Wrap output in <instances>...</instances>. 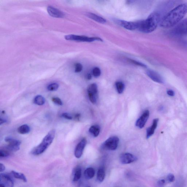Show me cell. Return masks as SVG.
I'll use <instances>...</instances> for the list:
<instances>
[{
  "mask_svg": "<svg viewBox=\"0 0 187 187\" xmlns=\"http://www.w3.org/2000/svg\"><path fill=\"white\" fill-rule=\"evenodd\" d=\"M187 13V3L179 4L161 19L159 25L165 28L174 27L180 22Z\"/></svg>",
  "mask_w": 187,
  "mask_h": 187,
  "instance_id": "obj_1",
  "label": "cell"
},
{
  "mask_svg": "<svg viewBox=\"0 0 187 187\" xmlns=\"http://www.w3.org/2000/svg\"><path fill=\"white\" fill-rule=\"evenodd\" d=\"M160 20V14L157 12H153L147 19L137 21V30L142 33H151L157 28Z\"/></svg>",
  "mask_w": 187,
  "mask_h": 187,
  "instance_id": "obj_2",
  "label": "cell"
},
{
  "mask_svg": "<svg viewBox=\"0 0 187 187\" xmlns=\"http://www.w3.org/2000/svg\"><path fill=\"white\" fill-rule=\"evenodd\" d=\"M55 135V130L53 129L49 132L41 143L32 150V154L34 155H39L43 153L53 142Z\"/></svg>",
  "mask_w": 187,
  "mask_h": 187,
  "instance_id": "obj_3",
  "label": "cell"
},
{
  "mask_svg": "<svg viewBox=\"0 0 187 187\" xmlns=\"http://www.w3.org/2000/svg\"><path fill=\"white\" fill-rule=\"evenodd\" d=\"M119 142V139L117 136H112L105 141L102 145L103 149L114 151L117 149Z\"/></svg>",
  "mask_w": 187,
  "mask_h": 187,
  "instance_id": "obj_4",
  "label": "cell"
},
{
  "mask_svg": "<svg viewBox=\"0 0 187 187\" xmlns=\"http://www.w3.org/2000/svg\"><path fill=\"white\" fill-rule=\"evenodd\" d=\"M4 140L8 143V145L4 148L6 150L10 152H16L19 150L21 143L20 141L10 137H6Z\"/></svg>",
  "mask_w": 187,
  "mask_h": 187,
  "instance_id": "obj_5",
  "label": "cell"
},
{
  "mask_svg": "<svg viewBox=\"0 0 187 187\" xmlns=\"http://www.w3.org/2000/svg\"><path fill=\"white\" fill-rule=\"evenodd\" d=\"M65 39L68 40L79 41V42H92L95 41H102V40L99 37H88L76 35H68L65 36Z\"/></svg>",
  "mask_w": 187,
  "mask_h": 187,
  "instance_id": "obj_6",
  "label": "cell"
},
{
  "mask_svg": "<svg viewBox=\"0 0 187 187\" xmlns=\"http://www.w3.org/2000/svg\"><path fill=\"white\" fill-rule=\"evenodd\" d=\"M173 33L177 36L187 35V18L177 24L173 30Z\"/></svg>",
  "mask_w": 187,
  "mask_h": 187,
  "instance_id": "obj_7",
  "label": "cell"
},
{
  "mask_svg": "<svg viewBox=\"0 0 187 187\" xmlns=\"http://www.w3.org/2000/svg\"><path fill=\"white\" fill-rule=\"evenodd\" d=\"M89 99L92 103L95 104L98 99V87L96 83L91 84L87 88Z\"/></svg>",
  "mask_w": 187,
  "mask_h": 187,
  "instance_id": "obj_8",
  "label": "cell"
},
{
  "mask_svg": "<svg viewBox=\"0 0 187 187\" xmlns=\"http://www.w3.org/2000/svg\"><path fill=\"white\" fill-rule=\"evenodd\" d=\"M14 183L10 176L5 174H0V187H14Z\"/></svg>",
  "mask_w": 187,
  "mask_h": 187,
  "instance_id": "obj_9",
  "label": "cell"
},
{
  "mask_svg": "<svg viewBox=\"0 0 187 187\" xmlns=\"http://www.w3.org/2000/svg\"><path fill=\"white\" fill-rule=\"evenodd\" d=\"M115 21L119 25L127 29L131 30L137 29V22H128V21L121 20H115Z\"/></svg>",
  "mask_w": 187,
  "mask_h": 187,
  "instance_id": "obj_10",
  "label": "cell"
},
{
  "mask_svg": "<svg viewBox=\"0 0 187 187\" xmlns=\"http://www.w3.org/2000/svg\"><path fill=\"white\" fill-rule=\"evenodd\" d=\"M137 160V158L136 156L130 153H124L119 156V160L121 163L123 164L131 163Z\"/></svg>",
  "mask_w": 187,
  "mask_h": 187,
  "instance_id": "obj_11",
  "label": "cell"
},
{
  "mask_svg": "<svg viewBox=\"0 0 187 187\" xmlns=\"http://www.w3.org/2000/svg\"><path fill=\"white\" fill-rule=\"evenodd\" d=\"M87 144V140L83 138L78 143L75 150L74 154L77 158H80L82 155L83 152Z\"/></svg>",
  "mask_w": 187,
  "mask_h": 187,
  "instance_id": "obj_12",
  "label": "cell"
},
{
  "mask_svg": "<svg viewBox=\"0 0 187 187\" xmlns=\"http://www.w3.org/2000/svg\"><path fill=\"white\" fill-rule=\"evenodd\" d=\"M150 116V111L148 110H145L136 122V126L140 129L143 128L146 124Z\"/></svg>",
  "mask_w": 187,
  "mask_h": 187,
  "instance_id": "obj_13",
  "label": "cell"
},
{
  "mask_svg": "<svg viewBox=\"0 0 187 187\" xmlns=\"http://www.w3.org/2000/svg\"><path fill=\"white\" fill-rule=\"evenodd\" d=\"M146 74L152 81L159 83H163L164 80L160 74L154 70H148L146 71Z\"/></svg>",
  "mask_w": 187,
  "mask_h": 187,
  "instance_id": "obj_14",
  "label": "cell"
},
{
  "mask_svg": "<svg viewBox=\"0 0 187 187\" xmlns=\"http://www.w3.org/2000/svg\"><path fill=\"white\" fill-rule=\"evenodd\" d=\"M47 9L49 15L53 17L63 18L65 16V14L63 12L51 6H49Z\"/></svg>",
  "mask_w": 187,
  "mask_h": 187,
  "instance_id": "obj_15",
  "label": "cell"
},
{
  "mask_svg": "<svg viewBox=\"0 0 187 187\" xmlns=\"http://www.w3.org/2000/svg\"><path fill=\"white\" fill-rule=\"evenodd\" d=\"M159 122V119H155L153 121V123L151 126L147 128V138L148 139L154 134L155 131L158 126V122Z\"/></svg>",
  "mask_w": 187,
  "mask_h": 187,
  "instance_id": "obj_16",
  "label": "cell"
},
{
  "mask_svg": "<svg viewBox=\"0 0 187 187\" xmlns=\"http://www.w3.org/2000/svg\"><path fill=\"white\" fill-rule=\"evenodd\" d=\"M86 16L89 18L101 24H105L106 20L102 17L98 16L94 14L88 13L86 14Z\"/></svg>",
  "mask_w": 187,
  "mask_h": 187,
  "instance_id": "obj_17",
  "label": "cell"
},
{
  "mask_svg": "<svg viewBox=\"0 0 187 187\" xmlns=\"http://www.w3.org/2000/svg\"><path fill=\"white\" fill-rule=\"evenodd\" d=\"M95 170L92 168H87L84 172V175L87 179L93 178L95 175Z\"/></svg>",
  "mask_w": 187,
  "mask_h": 187,
  "instance_id": "obj_18",
  "label": "cell"
},
{
  "mask_svg": "<svg viewBox=\"0 0 187 187\" xmlns=\"http://www.w3.org/2000/svg\"><path fill=\"white\" fill-rule=\"evenodd\" d=\"M89 132L90 133L92 134L94 137H97L100 133V127L98 125L92 126L89 129Z\"/></svg>",
  "mask_w": 187,
  "mask_h": 187,
  "instance_id": "obj_19",
  "label": "cell"
},
{
  "mask_svg": "<svg viewBox=\"0 0 187 187\" xmlns=\"http://www.w3.org/2000/svg\"><path fill=\"white\" fill-rule=\"evenodd\" d=\"M18 132L21 134H26L28 133L30 131V127L28 125L24 124L18 128Z\"/></svg>",
  "mask_w": 187,
  "mask_h": 187,
  "instance_id": "obj_20",
  "label": "cell"
},
{
  "mask_svg": "<svg viewBox=\"0 0 187 187\" xmlns=\"http://www.w3.org/2000/svg\"><path fill=\"white\" fill-rule=\"evenodd\" d=\"M105 170L103 168H99L97 174V180L99 182L103 181L105 179Z\"/></svg>",
  "mask_w": 187,
  "mask_h": 187,
  "instance_id": "obj_21",
  "label": "cell"
},
{
  "mask_svg": "<svg viewBox=\"0 0 187 187\" xmlns=\"http://www.w3.org/2000/svg\"><path fill=\"white\" fill-rule=\"evenodd\" d=\"M82 176V169L80 168H76L73 173V181L74 182L77 181L81 178Z\"/></svg>",
  "mask_w": 187,
  "mask_h": 187,
  "instance_id": "obj_22",
  "label": "cell"
},
{
  "mask_svg": "<svg viewBox=\"0 0 187 187\" xmlns=\"http://www.w3.org/2000/svg\"><path fill=\"white\" fill-rule=\"evenodd\" d=\"M12 173L13 177L16 179H20V180L23 181L24 182H27V178L24 174L22 173L12 171Z\"/></svg>",
  "mask_w": 187,
  "mask_h": 187,
  "instance_id": "obj_23",
  "label": "cell"
},
{
  "mask_svg": "<svg viewBox=\"0 0 187 187\" xmlns=\"http://www.w3.org/2000/svg\"><path fill=\"white\" fill-rule=\"evenodd\" d=\"M33 102L36 105L42 106L45 104V100L43 96L41 95H37L34 99Z\"/></svg>",
  "mask_w": 187,
  "mask_h": 187,
  "instance_id": "obj_24",
  "label": "cell"
},
{
  "mask_svg": "<svg viewBox=\"0 0 187 187\" xmlns=\"http://www.w3.org/2000/svg\"><path fill=\"white\" fill-rule=\"evenodd\" d=\"M116 86L118 93L121 94L123 93L125 88V85L123 83L121 82H116Z\"/></svg>",
  "mask_w": 187,
  "mask_h": 187,
  "instance_id": "obj_25",
  "label": "cell"
},
{
  "mask_svg": "<svg viewBox=\"0 0 187 187\" xmlns=\"http://www.w3.org/2000/svg\"><path fill=\"white\" fill-rule=\"evenodd\" d=\"M59 87V85L58 83H52L50 84L47 86V89L49 91H54L58 90Z\"/></svg>",
  "mask_w": 187,
  "mask_h": 187,
  "instance_id": "obj_26",
  "label": "cell"
},
{
  "mask_svg": "<svg viewBox=\"0 0 187 187\" xmlns=\"http://www.w3.org/2000/svg\"><path fill=\"white\" fill-rule=\"evenodd\" d=\"M11 152L4 148L0 150V157L6 158L10 155Z\"/></svg>",
  "mask_w": 187,
  "mask_h": 187,
  "instance_id": "obj_27",
  "label": "cell"
},
{
  "mask_svg": "<svg viewBox=\"0 0 187 187\" xmlns=\"http://www.w3.org/2000/svg\"><path fill=\"white\" fill-rule=\"evenodd\" d=\"M93 74L94 77H99L101 74V71L100 69L98 67H95L93 70Z\"/></svg>",
  "mask_w": 187,
  "mask_h": 187,
  "instance_id": "obj_28",
  "label": "cell"
},
{
  "mask_svg": "<svg viewBox=\"0 0 187 187\" xmlns=\"http://www.w3.org/2000/svg\"><path fill=\"white\" fill-rule=\"evenodd\" d=\"M128 60L131 63H132L134 64L135 65L139 66L144 67V68H146L147 66L145 65V64L142 63L137 62V61L133 60L131 59H129Z\"/></svg>",
  "mask_w": 187,
  "mask_h": 187,
  "instance_id": "obj_29",
  "label": "cell"
},
{
  "mask_svg": "<svg viewBox=\"0 0 187 187\" xmlns=\"http://www.w3.org/2000/svg\"><path fill=\"white\" fill-rule=\"evenodd\" d=\"M52 101L55 104L58 105L62 106L63 105V102L59 98L54 97L52 98Z\"/></svg>",
  "mask_w": 187,
  "mask_h": 187,
  "instance_id": "obj_30",
  "label": "cell"
},
{
  "mask_svg": "<svg viewBox=\"0 0 187 187\" xmlns=\"http://www.w3.org/2000/svg\"><path fill=\"white\" fill-rule=\"evenodd\" d=\"M83 69V66L80 63H77L75 64V71L76 73H78L82 71Z\"/></svg>",
  "mask_w": 187,
  "mask_h": 187,
  "instance_id": "obj_31",
  "label": "cell"
},
{
  "mask_svg": "<svg viewBox=\"0 0 187 187\" xmlns=\"http://www.w3.org/2000/svg\"><path fill=\"white\" fill-rule=\"evenodd\" d=\"M175 177L174 175L170 174L167 176V180L169 182H172L175 181Z\"/></svg>",
  "mask_w": 187,
  "mask_h": 187,
  "instance_id": "obj_32",
  "label": "cell"
},
{
  "mask_svg": "<svg viewBox=\"0 0 187 187\" xmlns=\"http://www.w3.org/2000/svg\"><path fill=\"white\" fill-rule=\"evenodd\" d=\"M62 116L63 117L65 118V119H68V120H71V119H73V117L68 113H63Z\"/></svg>",
  "mask_w": 187,
  "mask_h": 187,
  "instance_id": "obj_33",
  "label": "cell"
},
{
  "mask_svg": "<svg viewBox=\"0 0 187 187\" xmlns=\"http://www.w3.org/2000/svg\"><path fill=\"white\" fill-rule=\"evenodd\" d=\"M81 117V115L80 114H79V113H77V114H75L74 119L76 121H79Z\"/></svg>",
  "mask_w": 187,
  "mask_h": 187,
  "instance_id": "obj_34",
  "label": "cell"
},
{
  "mask_svg": "<svg viewBox=\"0 0 187 187\" xmlns=\"http://www.w3.org/2000/svg\"><path fill=\"white\" fill-rule=\"evenodd\" d=\"M167 94L168 96H174L175 95L174 91L171 90H169L167 91Z\"/></svg>",
  "mask_w": 187,
  "mask_h": 187,
  "instance_id": "obj_35",
  "label": "cell"
},
{
  "mask_svg": "<svg viewBox=\"0 0 187 187\" xmlns=\"http://www.w3.org/2000/svg\"><path fill=\"white\" fill-rule=\"evenodd\" d=\"M165 181L164 179H161L159 180L158 182V185L160 186H162L165 184Z\"/></svg>",
  "mask_w": 187,
  "mask_h": 187,
  "instance_id": "obj_36",
  "label": "cell"
},
{
  "mask_svg": "<svg viewBox=\"0 0 187 187\" xmlns=\"http://www.w3.org/2000/svg\"><path fill=\"white\" fill-rule=\"evenodd\" d=\"M5 170V166H4V164L2 163L0 164V172H3Z\"/></svg>",
  "mask_w": 187,
  "mask_h": 187,
  "instance_id": "obj_37",
  "label": "cell"
},
{
  "mask_svg": "<svg viewBox=\"0 0 187 187\" xmlns=\"http://www.w3.org/2000/svg\"><path fill=\"white\" fill-rule=\"evenodd\" d=\"M7 119H4V118H1V119H0V124L1 125L2 124H4L6 122H7Z\"/></svg>",
  "mask_w": 187,
  "mask_h": 187,
  "instance_id": "obj_38",
  "label": "cell"
},
{
  "mask_svg": "<svg viewBox=\"0 0 187 187\" xmlns=\"http://www.w3.org/2000/svg\"><path fill=\"white\" fill-rule=\"evenodd\" d=\"M92 76L91 74H88L87 75V78L88 80H90L91 79Z\"/></svg>",
  "mask_w": 187,
  "mask_h": 187,
  "instance_id": "obj_39",
  "label": "cell"
},
{
  "mask_svg": "<svg viewBox=\"0 0 187 187\" xmlns=\"http://www.w3.org/2000/svg\"></svg>",
  "mask_w": 187,
  "mask_h": 187,
  "instance_id": "obj_40",
  "label": "cell"
}]
</instances>
